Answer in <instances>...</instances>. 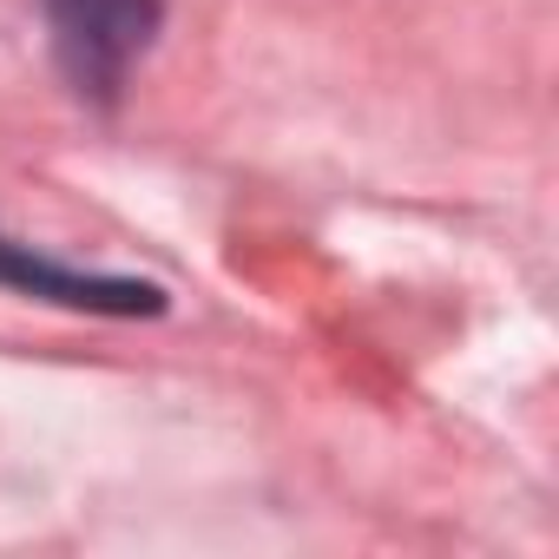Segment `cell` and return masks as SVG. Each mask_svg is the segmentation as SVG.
Here are the masks:
<instances>
[{
    "label": "cell",
    "instance_id": "cell-2",
    "mask_svg": "<svg viewBox=\"0 0 559 559\" xmlns=\"http://www.w3.org/2000/svg\"><path fill=\"white\" fill-rule=\"evenodd\" d=\"M0 284L8 290H27V297H47V304H67V310H99V317H158L165 310V290L158 284H139V276H93V270H67L14 237H0Z\"/></svg>",
    "mask_w": 559,
    "mask_h": 559
},
{
    "label": "cell",
    "instance_id": "cell-1",
    "mask_svg": "<svg viewBox=\"0 0 559 559\" xmlns=\"http://www.w3.org/2000/svg\"><path fill=\"white\" fill-rule=\"evenodd\" d=\"M40 8L53 27V53L86 99H119L126 73L158 40L165 21L158 0H40Z\"/></svg>",
    "mask_w": 559,
    "mask_h": 559
}]
</instances>
